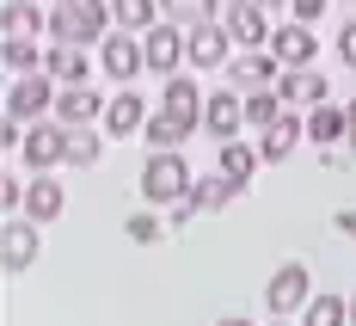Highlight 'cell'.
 Wrapping results in <instances>:
<instances>
[{
  "label": "cell",
  "mask_w": 356,
  "mask_h": 326,
  "mask_svg": "<svg viewBox=\"0 0 356 326\" xmlns=\"http://www.w3.org/2000/svg\"><path fill=\"white\" fill-rule=\"evenodd\" d=\"M111 25V0H68V6H49V43H74V49H92L105 43Z\"/></svg>",
  "instance_id": "6da1fadb"
},
{
  "label": "cell",
  "mask_w": 356,
  "mask_h": 326,
  "mask_svg": "<svg viewBox=\"0 0 356 326\" xmlns=\"http://www.w3.org/2000/svg\"><path fill=\"white\" fill-rule=\"evenodd\" d=\"M191 185H197V173H191V160L184 154H147L142 166V203H184L191 197Z\"/></svg>",
  "instance_id": "7a4b0ae2"
},
{
  "label": "cell",
  "mask_w": 356,
  "mask_h": 326,
  "mask_svg": "<svg viewBox=\"0 0 356 326\" xmlns=\"http://www.w3.org/2000/svg\"><path fill=\"white\" fill-rule=\"evenodd\" d=\"M314 271L301 265V258H289V265H277L270 271V284H264V302H270V314L277 320H295V314H307V302H314Z\"/></svg>",
  "instance_id": "3957f363"
},
{
  "label": "cell",
  "mask_w": 356,
  "mask_h": 326,
  "mask_svg": "<svg viewBox=\"0 0 356 326\" xmlns=\"http://www.w3.org/2000/svg\"><path fill=\"white\" fill-rule=\"evenodd\" d=\"M56 99H62V86H56L49 74H25V80L6 86V117H19V123H49V117H56Z\"/></svg>",
  "instance_id": "277c9868"
},
{
  "label": "cell",
  "mask_w": 356,
  "mask_h": 326,
  "mask_svg": "<svg viewBox=\"0 0 356 326\" xmlns=\"http://www.w3.org/2000/svg\"><path fill=\"white\" fill-rule=\"evenodd\" d=\"M37 253H43V228L31 216H6V228H0V265L19 277V271L37 265Z\"/></svg>",
  "instance_id": "5b68a950"
},
{
  "label": "cell",
  "mask_w": 356,
  "mask_h": 326,
  "mask_svg": "<svg viewBox=\"0 0 356 326\" xmlns=\"http://www.w3.org/2000/svg\"><path fill=\"white\" fill-rule=\"evenodd\" d=\"M19 154H25L31 173H56V166H68V130H62L56 117H49V123H31Z\"/></svg>",
  "instance_id": "8992f818"
},
{
  "label": "cell",
  "mask_w": 356,
  "mask_h": 326,
  "mask_svg": "<svg viewBox=\"0 0 356 326\" xmlns=\"http://www.w3.org/2000/svg\"><path fill=\"white\" fill-rule=\"evenodd\" d=\"M184 43H191V31H178V25H154V31L142 37L147 49V74H160V80H172V74H184Z\"/></svg>",
  "instance_id": "52a82bcc"
},
{
  "label": "cell",
  "mask_w": 356,
  "mask_h": 326,
  "mask_svg": "<svg viewBox=\"0 0 356 326\" xmlns=\"http://www.w3.org/2000/svg\"><path fill=\"white\" fill-rule=\"evenodd\" d=\"M283 80V62L270 56V49H240L234 62H227V86L234 93H264V86H277Z\"/></svg>",
  "instance_id": "ba28073f"
},
{
  "label": "cell",
  "mask_w": 356,
  "mask_h": 326,
  "mask_svg": "<svg viewBox=\"0 0 356 326\" xmlns=\"http://www.w3.org/2000/svg\"><path fill=\"white\" fill-rule=\"evenodd\" d=\"M99 68L117 80V86H129L136 74L147 68V49H142V37H129V31H111L105 43H99Z\"/></svg>",
  "instance_id": "9c48e42d"
},
{
  "label": "cell",
  "mask_w": 356,
  "mask_h": 326,
  "mask_svg": "<svg viewBox=\"0 0 356 326\" xmlns=\"http://www.w3.org/2000/svg\"><path fill=\"white\" fill-rule=\"evenodd\" d=\"M221 31L234 37L240 49H270V19H264V6H252V0H234L227 13H221Z\"/></svg>",
  "instance_id": "30bf717a"
},
{
  "label": "cell",
  "mask_w": 356,
  "mask_h": 326,
  "mask_svg": "<svg viewBox=\"0 0 356 326\" xmlns=\"http://www.w3.org/2000/svg\"><path fill=\"white\" fill-rule=\"evenodd\" d=\"M270 56L283 62V74H301V68H314V56H320V43H314V25H277L270 31Z\"/></svg>",
  "instance_id": "8fae6325"
},
{
  "label": "cell",
  "mask_w": 356,
  "mask_h": 326,
  "mask_svg": "<svg viewBox=\"0 0 356 326\" xmlns=\"http://www.w3.org/2000/svg\"><path fill=\"white\" fill-rule=\"evenodd\" d=\"M105 111H111L105 93H92V86H62L56 123H62V130H92V123H105Z\"/></svg>",
  "instance_id": "7c38bea8"
},
{
  "label": "cell",
  "mask_w": 356,
  "mask_h": 326,
  "mask_svg": "<svg viewBox=\"0 0 356 326\" xmlns=\"http://www.w3.org/2000/svg\"><path fill=\"white\" fill-rule=\"evenodd\" d=\"M203 105H209V93L197 86V74H172L160 86V111H172L178 123H191V130H203Z\"/></svg>",
  "instance_id": "4fadbf2b"
},
{
  "label": "cell",
  "mask_w": 356,
  "mask_h": 326,
  "mask_svg": "<svg viewBox=\"0 0 356 326\" xmlns=\"http://www.w3.org/2000/svg\"><path fill=\"white\" fill-rule=\"evenodd\" d=\"M203 130H209L215 142H240V130H246V93H209V105H203Z\"/></svg>",
  "instance_id": "5bb4252c"
},
{
  "label": "cell",
  "mask_w": 356,
  "mask_h": 326,
  "mask_svg": "<svg viewBox=\"0 0 356 326\" xmlns=\"http://www.w3.org/2000/svg\"><path fill=\"white\" fill-rule=\"evenodd\" d=\"M62 210H68V191H62V179H56V173H31V185H25V216H31L37 228H49Z\"/></svg>",
  "instance_id": "9a60e30c"
},
{
  "label": "cell",
  "mask_w": 356,
  "mask_h": 326,
  "mask_svg": "<svg viewBox=\"0 0 356 326\" xmlns=\"http://www.w3.org/2000/svg\"><path fill=\"white\" fill-rule=\"evenodd\" d=\"M43 74L56 86H92V49H74V43H49V62Z\"/></svg>",
  "instance_id": "2e32d148"
},
{
  "label": "cell",
  "mask_w": 356,
  "mask_h": 326,
  "mask_svg": "<svg viewBox=\"0 0 356 326\" xmlns=\"http://www.w3.org/2000/svg\"><path fill=\"white\" fill-rule=\"evenodd\" d=\"M184 56H191V68H227L240 49H234V37L221 31V25H203V31H191Z\"/></svg>",
  "instance_id": "e0dca14e"
},
{
  "label": "cell",
  "mask_w": 356,
  "mask_h": 326,
  "mask_svg": "<svg viewBox=\"0 0 356 326\" xmlns=\"http://www.w3.org/2000/svg\"><path fill=\"white\" fill-rule=\"evenodd\" d=\"M301 142H307V117H295V111H289L277 130H264V136H258V160H264V166H283Z\"/></svg>",
  "instance_id": "ac0fdd59"
},
{
  "label": "cell",
  "mask_w": 356,
  "mask_h": 326,
  "mask_svg": "<svg viewBox=\"0 0 356 326\" xmlns=\"http://www.w3.org/2000/svg\"><path fill=\"white\" fill-rule=\"evenodd\" d=\"M277 93H283V105L295 111V105H332V80H325L320 68H301V74H283V80H277Z\"/></svg>",
  "instance_id": "d6986e66"
},
{
  "label": "cell",
  "mask_w": 356,
  "mask_h": 326,
  "mask_svg": "<svg viewBox=\"0 0 356 326\" xmlns=\"http://www.w3.org/2000/svg\"><path fill=\"white\" fill-rule=\"evenodd\" d=\"M147 117H154V111L142 105V93H111L105 136H117V142H123V136H142V130H147Z\"/></svg>",
  "instance_id": "ffe728a7"
},
{
  "label": "cell",
  "mask_w": 356,
  "mask_h": 326,
  "mask_svg": "<svg viewBox=\"0 0 356 326\" xmlns=\"http://www.w3.org/2000/svg\"><path fill=\"white\" fill-rule=\"evenodd\" d=\"M221 0H160V19L178 25V31H203V25H221Z\"/></svg>",
  "instance_id": "44dd1931"
},
{
  "label": "cell",
  "mask_w": 356,
  "mask_h": 326,
  "mask_svg": "<svg viewBox=\"0 0 356 326\" xmlns=\"http://www.w3.org/2000/svg\"><path fill=\"white\" fill-rule=\"evenodd\" d=\"M307 142H320V154L338 148V142H350V111L344 105H314L307 111Z\"/></svg>",
  "instance_id": "7402d4cb"
},
{
  "label": "cell",
  "mask_w": 356,
  "mask_h": 326,
  "mask_svg": "<svg viewBox=\"0 0 356 326\" xmlns=\"http://www.w3.org/2000/svg\"><path fill=\"white\" fill-rule=\"evenodd\" d=\"M258 166H264V160H258V142H221V154H215V173L227 185H240V191L252 185Z\"/></svg>",
  "instance_id": "603a6c76"
},
{
  "label": "cell",
  "mask_w": 356,
  "mask_h": 326,
  "mask_svg": "<svg viewBox=\"0 0 356 326\" xmlns=\"http://www.w3.org/2000/svg\"><path fill=\"white\" fill-rule=\"evenodd\" d=\"M0 31H6V37H49V13H43V0H6Z\"/></svg>",
  "instance_id": "cb8c5ba5"
},
{
  "label": "cell",
  "mask_w": 356,
  "mask_h": 326,
  "mask_svg": "<svg viewBox=\"0 0 356 326\" xmlns=\"http://www.w3.org/2000/svg\"><path fill=\"white\" fill-rule=\"evenodd\" d=\"M234 197H240V185H227L221 173H197V185H191V197H184V203H191L197 216H215V210H227Z\"/></svg>",
  "instance_id": "d4e9b609"
},
{
  "label": "cell",
  "mask_w": 356,
  "mask_h": 326,
  "mask_svg": "<svg viewBox=\"0 0 356 326\" xmlns=\"http://www.w3.org/2000/svg\"><path fill=\"white\" fill-rule=\"evenodd\" d=\"M111 19H117V31L147 37L160 25V0H111Z\"/></svg>",
  "instance_id": "484cf974"
},
{
  "label": "cell",
  "mask_w": 356,
  "mask_h": 326,
  "mask_svg": "<svg viewBox=\"0 0 356 326\" xmlns=\"http://www.w3.org/2000/svg\"><path fill=\"white\" fill-rule=\"evenodd\" d=\"M283 117H289V105H283V93H277V86L246 93V130H258V136H264V130H277Z\"/></svg>",
  "instance_id": "4316f807"
},
{
  "label": "cell",
  "mask_w": 356,
  "mask_h": 326,
  "mask_svg": "<svg viewBox=\"0 0 356 326\" xmlns=\"http://www.w3.org/2000/svg\"><path fill=\"white\" fill-rule=\"evenodd\" d=\"M142 142H154V154H178V142H191V123H178L172 111H154L142 130Z\"/></svg>",
  "instance_id": "83f0119b"
},
{
  "label": "cell",
  "mask_w": 356,
  "mask_h": 326,
  "mask_svg": "<svg viewBox=\"0 0 356 326\" xmlns=\"http://www.w3.org/2000/svg\"><path fill=\"white\" fill-rule=\"evenodd\" d=\"M301 326H350V295H338V290H320L314 302H307Z\"/></svg>",
  "instance_id": "f1b7e54d"
},
{
  "label": "cell",
  "mask_w": 356,
  "mask_h": 326,
  "mask_svg": "<svg viewBox=\"0 0 356 326\" xmlns=\"http://www.w3.org/2000/svg\"><path fill=\"white\" fill-rule=\"evenodd\" d=\"M99 160H105V142H99V130H68V166L92 173Z\"/></svg>",
  "instance_id": "f546056e"
},
{
  "label": "cell",
  "mask_w": 356,
  "mask_h": 326,
  "mask_svg": "<svg viewBox=\"0 0 356 326\" xmlns=\"http://www.w3.org/2000/svg\"><path fill=\"white\" fill-rule=\"evenodd\" d=\"M123 234H129L136 247H154V240H166V222L154 216V210H136V216L123 222Z\"/></svg>",
  "instance_id": "4dcf8cb0"
},
{
  "label": "cell",
  "mask_w": 356,
  "mask_h": 326,
  "mask_svg": "<svg viewBox=\"0 0 356 326\" xmlns=\"http://www.w3.org/2000/svg\"><path fill=\"white\" fill-rule=\"evenodd\" d=\"M0 203H6V216H25V179H0Z\"/></svg>",
  "instance_id": "1f68e13d"
},
{
  "label": "cell",
  "mask_w": 356,
  "mask_h": 326,
  "mask_svg": "<svg viewBox=\"0 0 356 326\" xmlns=\"http://www.w3.org/2000/svg\"><path fill=\"white\" fill-rule=\"evenodd\" d=\"M338 62H344V68H356V19H344V25H338Z\"/></svg>",
  "instance_id": "d6a6232c"
},
{
  "label": "cell",
  "mask_w": 356,
  "mask_h": 326,
  "mask_svg": "<svg viewBox=\"0 0 356 326\" xmlns=\"http://www.w3.org/2000/svg\"><path fill=\"white\" fill-rule=\"evenodd\" d=\"M320 166H325V173H350V166H356V148H325Z\"/></svg>",
  "instance_id": "836d02e7"
},
{
  "label": "cell",
  "mask_w": 356,
  "mask_h": 326,
  "mask_svg": "<svg viewBox=\"0 0 356 326\" xmlns=\"http://www.w3.org/2000/svg\"><path fill=\"white\" fill-rule=\"evenodd\" d=\"M320 13H325V0H289V19H295V25H314Z\"/></svg>",
  "instance_id": "e575fe53"
},
{
  "label": "cell",
  "mask_w": 356,
  "mask_h": 326,
  "mask_svg": "<svg viewBox=\"0 0 356 326\" xmlns=\"http://www.w3.org/2000/svg\"><path fill=\"white\" fill-rule=\"evenodd\" d=\"M191 222H197V210H191V203H172V216H166V228L178 234V228H191Z\"/></svg>",
  "instance_id": "d590c367"
},
{
  "label": "cell",
  "mask_w": 356,
  "mask_h": 326,
  "mask_svg": "<svg viewBox=\"0 0 356 326\" xmlns=\"http://www.w3.org/2000/svg\"><path fill=\"white\" fill-rule=\"evenodd\" d=\"M338 234H344V240H356V203H350V210H338Z\"/></svg>",
  "instance_id": "8d00e7d4"
},
{
  "label": "cell",
  "mask_w": 356,
  "mask_h": 326,
  "mask_svg": "<svg viewBox=\"0 0 356 326\" xmlns=\"http://www.w3.org/2000/svg\"><path fill=\"white\" fill-rule=\"evenodd\" d=\"M215 326H252V320H246V314H221Z\"/></svg>",
  "instance_id": "74e56055"
},
{
  "label": "cell",
  "mask_w": 356,
  "mask_h": 326,
  "mask_svg": "<svg viewBox=\"0 0 356 326\" xmlns=\"http://www.w3.org/2000/svg\"><path fill=\"white\" fill-rule=\"evenodd\" d=\"M252 6H264V13H277V6H289V0H252Z\"/></svg>",
  "instance_id": "f35d334b"
},
{
  "label": "cell",
  "mask_w": 356,
  "mask_h": 326,
  "mask_svg": "<svg viewBox=\"0 0 356 326\" xmlns=\"http://www.w3.org/2000/svg\"><path fill=\"white\" fill-rule=\"evenodd\" d=\"M344 111H350V148H356V99H350V105H344Z\"/></svg>",
  "instance_id": "ab89813d"
},
{
  "label": "cell",
  "mask_w": 356,
  "mask_h": 326,
  "mask_svg": "<svg viewBox=\"0 0 356 326\" xmlns=\"http://www.w3.org/2000/svg\"><path fill=\"white\" fill-rule=\"evenodd\" d=\"M350 326H356V290H350Z\"/></svg>",
  "instance_id": "60d3db41"
},
{
  "label": "cell",
  "mask_w": 356,
  "mask_h": 326,
  "mask_svg": "<svg viewBox=\"0 0 356 326\" xmlns=\"http://www.w3.org/2000/svg\"><path fill=\"white\" fill-rule=\"evenodd\" d=\"M270 326H295V320H270Z\"/></svg>",
  "instance_id": "b9f144b4"
},
{
  "label": "cell",
  "mask_w": 356,
  "mask_h": 326,
  "mask_svg": "<svg viewBox=\"0 0 356 326\" xmlns=\"http://www.w3.org/2000/svg\"><path fill=\"white\" fill-rule=\"evenodd\" d=\"M49 6H68V0H49Z\"/></svg>",
  "instance_id": "7bdbcfd3"
},
{
  "label": "cell",
  "mask_w": 356,
  "mask_h": 326,
  "mask_svg": "<svg viewBox=\"0 0 356 326\" xmlns=\"http://www.w3.org/2000/svg\"><path fill=\"white\" fill-rule=\"evenodd\" d=\"M221 6H234V0H221Z\"/></svg>",
  "instance_id": "ee69618b"
}]
</instances>
